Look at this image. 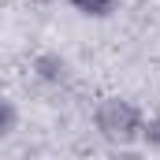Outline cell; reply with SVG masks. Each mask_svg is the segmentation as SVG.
Wrapping results in <instances>:
<instances>
[{
	"label": "cell",
	"mask_w": 160,
	"mask_h": 160,
	"mask_svg": "<svg viewBox=\"0 0 160 160\" xmlns=\"http://www.w3.org/2000/svg\"><path fill=\"white\" fill-rule=\"evenodd\" d=\"M97 127L108 134V138H119V142H130L138 134V112L123 101H104L101 112H97Z\"/></svg>",
	"instance_id": "1"
},
{
	"label": "cell",
	"mask_w": 160,
	"mask_h": 160,
	"mask_svg": "<svg viewBox=\"0 0 160 160\" xmlns=\"http://www.w3.org/2000/svg\"><path fill=\"white\" fill-rule=\"evenodd\" d=\"M116 0H75V8L86 11V15H108Z\"/></svg>",
	"instance_id": "2"
},
{
	"label": "cell",
	"mask_w": 160,
	"mask_h": 160,
	"mask_svg": "<svg viewBox=\"0 0 160 160\" xmlns=\"http://www.w3.org/2000/svg\"><path fill=\"white\" fill-rule=\"evenodd\" d=\"M11 123H15V112H11V104L0 97V134H8V130H11Z\"/></svg>",
	"instance_id": "3"
},
{
	"label": "cell",
	"mask_w": 160,
	"mask_h": 160,
	"mask_svg": "<svg viewBox=\"0 0 160 160\" xmlns=\"http://www.w3.org/2000/svg\"><path fill=\"white\" fill-rule=\"evenodd\" d=\"M41 67H45V71H41L45 78H60V75H63V63H56V60H41Z\"/></svg>",
	"instance_id": "4"
},
{
	"label": "cell",
	"mask_w": 160,
	"mask_h": 160,
	"mask_svg": "<svg viewBox=\"0 0 160 160\" xmlns=\"http://www.w3.org/2000/svg\"><path fill=\"white\" fill-rule=\"evenodd\" d=\"M149 142H153V145H160V116L149 123Z\"/></svg>",
	"instance_id": "5"
}]
</instances>
